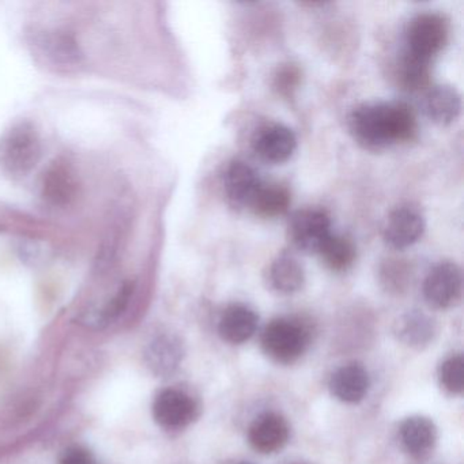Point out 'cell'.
<instances>
[{"instance_id":"1","label":"cell","mask_w":464,"mask_h":464,"mask_svg":"<svg viewBox=\"0 0 464 464\" xmlns=\"http://www.w3.org/2000/svg\"><path fill=\"white\" fill-rule=\"evenodd\" d=\"M355 142L369 150H380L411 140L417 121L409 105L399 102H372L357 105L347 121Z\"/></svg>"},{"instance_id":"2","label":"cell","mask_w":464,"mask_h":464,"mask_svg":"<svg viewBox=\"0 0 464 464\" xmlns=\"http://www.w3.org/2000/svg\"><path fill=\"white\" fill-rule=\"evenodd\" d=\"M450 25L437 13H420L410 21L404 34L401 81L411 91L426 86L430 63L448 43Z\"/></svg>"},{"instance_id":"3","label":"cell","mask_w":464,"mask_h":464,"mask_svg":"<svg viewBox=\"0 0 464 464\" xmlns=\"http://www.w3.org/2000/svg\"><path fill=\"white\" fill-rule=\"evenodd\" d=\"M42 138L28 121H18L0 138V169L10 178L28 176L42 159Z\"/></svg>"},{"instance_id":"4","label":"cell","mask_w":464,"mask_h":464,"mask_svg":"<svg viewBox=\"0 0 464 464\" xmlns=\"http://www.w3.org/2000/svg\"><path fill=\"white\" fill-rule=\"evenodd\" d=\"M309 341L311 335L303 322L292 317H278L266 325L260 343L271 360L289 365L303 357Z\"/></svg>"},{"instance_id":"5","label":"cell","mask_w":464,"mask_h":464,"mask_svg":"<svg viewBox=\"0 0 464 464\" xmlns=\"http://www.w3.org/2000/svg\"><path fill=\"white\" fill-rule=\"evenodd\" d=\"M29 44L37 61L55 72H75L83 64V53L77 39L62 29L36 31Z\"/></svg>"},{"instance_id":"6","label":"cell","mask_w":464,"mask_h":464,"mask_svg":"<svg viewBox=\"0 0 464 464\" xmlns=\"http://www.w3.org/2000/svg\"><path fill=\"white\" fill-rule=\"evenodd\" d=\"M330 216L320 208L295 211L287 224V236L295 249L306 255H317L333 235Z\"/></svg>"},{"instance_id":"7","label":"cell","mask_w":464,"mask_h":464,"mask_svg":"<svg viewBox=\"0 0 464 464\" xmlns=\"http://www.w3.org/2000/svg\"><path fill=\"white\" fill-rule=\"evenodd\" d=\"M463 276L460 267L453 262L434 266L423 281V297L434 309L452 308L461 297Z\"/></svg>"},{"instance_id":"8","label":"cell","mask_w":464,"mask_h":464,"mask_svg":"<svg viewBox=\"0 0 464 464\" xmlns=\"http://www.w3.org/2000/svg\"><path fill=\"white\" fill-rule=\"evenodd\" d=\"M297 149V137L290 127L276 121L262 124L252 137V150L271 165L289 161Z\"/></svg>"},{"instance_id":"9","label":"cell","mask_w":464,"mask_h":464,"mask_svg":"<svg viewBox=\"0 0 464 464\" xmlns=\"http://www.w3.org/2000/svg\"><path fill=\"white\" fill-rule=\"evenodd\" d=\"M198 404L188 393L176 388L161 391L154 399L153 417L160 426L168 430H179L194 422Z\"/></svg>"},{"instance_id":"10","label":"cell","mask_w":464,"mask_h":464,"mask_svg":"<svg viewBox=\"0 0 464 464\" xmlns=\"http://www.w3.org/2000/svg\"><path fill=\"white\" fill-rule=\"evenodd\" d=\"M425 218L417 208L401 206L391 211L382 229V238L390 248L403 251L417 244L425 233Z\"/></svg>"},{"instance_id":"11","label":"cell","mask_w":464,"mask_h":464,"mask_svg":"<svg viewBox=\"0 0 464 464\" xmlns=\"http://www.w3.org/2000/svg\"><path fill=\"white\" fill-rule=\"evenodd\" d=\"M290 426L278 412H263L248 429V441L256 452L271 455L289 441Z\"/></svg>"},{"instance_id":"12","label":"cell","mask_w":464,"mask_h":464,"mask_svg":"<svg viewBox=\"0 0 464 464\" xmlns=\"http://www.w3.org/2000/svg\"><path fill=\"white\" fill-rule=\"evenodd\" d=\"M262 184L259 173L243 160H233L225 169V194L235 208H249Z\"/></svg>"},{"instance_id":"13","label":"cell","mask_w":464,"mask_h":464,"mask_svg":"<svg viewBox=\"0 0 464 464\" xmlns=\"http://www.w3.org/2000/svg\"><path fill=\"white\" fill-rule=\"evenodd\" d=\"M331 393L343 403H360L368 395L371 377L360 363H347L334 372L328 382Z\"/></svg>"},{"instance_id":"14","label":"cell","mask_w":464,"mask_h":464,"mask_svg":"<svg viewBox=\"0 0 464 464\" xmlns=\"http://www.w3.org/2000/svg\"><path fill=\"white\" fill-rule=\"evenodd\" d=\"M259 316L244 304H232L225 309L218 323V333L230 344H243L256 334Z\"/></svg>"},{"instance_id":"15","label":"cell","mask_w":464,"mask_h":464,"mask_svg":"<svg viewBox=\"0 0 464 464\" xmlns=\"http://www.w3.org/2000/svg\"><path fill=\"white\" fill-rule=\"evenodd\" d=\"M422 111L437 126H450L460 115V94L452 86H433L423 96Z\"/></svg>"},{"instance_id":"16","label":"cell","mask_w":464,"mask_h":464,"mask_svg":"<svg viewBox=\"0 0 464 464\" xmlns=\"http://www.w3.org/2000/svg\"><path fill=\"white\" fill-rule=\"evenodd\" d=\"M78 184L67 162H55L43 179V197L55 208L69 206L77 195Z\"/></svg>"},{"instance_id":"17","label":"cell","mask_w":464,"mask_h":464,"mask_svg":"<svg viewBox=\"0 0 464 464\" xmlns=\"http://www.w3.org/2000/svg\"><path fill=\"white\" fill-rule=\"evenodd\" d=\"M401 445L410 455H426L433 450L437 441V428L433 420L420 415L407 418L399 428Z\"/></svg>"},{"instance_id":"18","label":"cell","mask_w":464,"mask_h":464,"mask_svg":"<svg viewBox=\"0 0 464 464\" xmlns=\"http://www.w3.org/2000/svg\"><path fill=\"white\" fill-rule=\"evenodd\" d=\"M395 335L401 343L414 349H423L433 342L436 324L422 312H409L395 323Z\"/></svg>"},{"instance_id":"19","label":"cell","mask_w":464,"mask_h":464,"mask_svg":"<svg viewBox=\"0 0 464 464\" xmlns=\"http://www.w3.org/2000/svg\"><path fill=\"white\" fill-rule=\"evenodd\" d=\"M268 281L276 292L282 295H295L305 284L303 266L292 255L282 254L271 263Z\"/></svg>"},{"instance_id":"20","label":"cell","mask_w":464,"mask_h":464,"mask_svg":"<svg viewBox=\"0 0 464 464\" xmlns=\"http://www.w3.org/2000/svg\"><path fill=\"white\" fill-rule=\"evenodd\" d=\"M292 194L281 184H262L249 208L260 218H278L289 210Z\"/></svg>"},{"instance_id":"21","label":"cell","mask_w":464,"mask_h":464,"mask_svg":"<svg viewBox=\"0 0 464 464\" xmlns=\"http://www.w3.org/2000/svg\"><path fill=\"white\" fill-rule=\"evenodd\" d=\"M317 255L322 257L325 267L330 268L334 273H343L355 262L357 252L352 240L333 233Z\"/></svg>"},{"instance_id":"22","label":"cell","mask_w":464,"mask_h":464,"mask_svg":"<svg viewBox=\"0 0 464 464\" xmlns=\"http://www.w3.org/2000/svg\"><path fill=\"white\" fill-rule=\"evenodd\" d=\"M148 355L149 363L156 373L169 374L183 358V346L172 336H161L153 342Z\"/></svg>"},{"instance_id":"23","label":"cell","mask_w":464,"mask_h":464,"mask_svg":"<svg viewBox=\"0 0 464 464\" xmlns=\"http://www.w3.org/2000/svg\"><path fill=\"white\" fill-rule=\"evenodd\" d=\"M440 384L450 395H460L464 390V358L452 355L441 363L439 369Z\"/></svg>"},{"instance_id":"24","label":"cell","mask_w":464,"mask_h":464,"mask_svg":"<svg viewBox=\"0 0 464 464\" xmlns=\"http://www.w3.org/2000/svg\"><path fill=\"white\" fill-rule=\"evenodd\" d=\"M298 70L295 67H285L279 72V74L276 75V88L282 92V93H289L292 89H295L297 86L298 82Z\"/></svg>"},{"instance_id":"25","label":"cell","mask_w":464,"mask_h":464,"mask_svg":"<svg viewBox=\"0 0 464 464\" xmlns=\"http://www.w3.org/2000/svg\"><path fill=\"white\" fill-rule=\"evenodd\" d=\"M61 464H93V458L85 448L72 447L63 453Z\"/></svg>"},{"instance_id":"26","label":"cell","mask_w":464,"mask_h":464,"mask_svg":"<svg viewBox=\"0 0 464 464\" xmlns=\"http://www.w3.org/2000/svg\"><path fill=\"white\" fill-rule=\"evenodd\" d=\"M238 464H254V463H249V461H241V463H238Z\"/></svg>"},{"instance_id":"27","label":"cell","mask_w":464,"mask_h":464,"mask_svg":"<svg viewBox=\"0 0 464 464\" xmlns=\"http://www.w3.org/2000/svg\"><path fill=\"white\" fill-rule=\"evenodd\" d=\"M290 464H303V463H290Z\"/></svg>"}]
</instances>
